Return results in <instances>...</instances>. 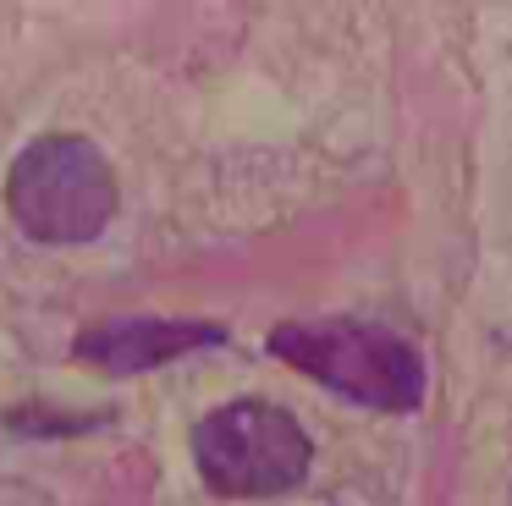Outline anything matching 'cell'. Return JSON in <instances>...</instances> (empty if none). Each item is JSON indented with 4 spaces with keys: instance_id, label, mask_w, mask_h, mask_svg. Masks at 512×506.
Returning a JSON list of instances; mask_svg holds the SVG:
<instances>
[{
    "instance_id": "6da1fadb",
    "label": "cell",
    "mask_w": 512,
    "mask_h": 506,
    "mask_svg": "<svg viewBox=\"0 0 512 506\" xmlns=\"http://www.w3.org/2000/svg\"><path fill=\"white\" fill-rule=\"evenodd\" d=\"M270 352L314 385L375 413H413L424 402V358L369 319H298L270 330Z\"/></svg>"
},
{
    "instance_id": "7a4b0ae2",
    "label": "cell",
    "mask_w": 512,
    "mask_h": 506,
    "mask_svg": "<svg viewBox=\"0 0 512 506\" xmlns=\"http://www.w3.org/2000/svg\"><path fill=\"white\" fill-rule=\"evenodd\" d=\"M116 171L89 138L45 132L6 171V209L45 248L94 242L116 215Z\"/></svg>"
},
{
    "instance_id": "3957f363",
    "label": "cell",
    "mask_w": 512,
    "mask_h": 506,
    "mask_svg": "<svg viewBox=\"0 0 512 506\" xmlns=\"http://www.w3.org/2000/svg\"><path fill=\"white\" fill-rule=\"evenodd\" d=\"M193 462L215 495L265 501V495H287L309 479L314 440L287 407L265 402V396H237L193 424Z\"/></svg>"
},
{
    "instance_id": "277c9868",
    "label": "cell",
    "mask_w": 512,
    "mask_h": 506,
    "mask_svg": "<svg viewBox=\"0 0 512 506\" xmlns=\"http://www.w3.org/2000/svg\"><path fill=\"white\" fill-rule=\"evenodd\" d=\"M226 330L210 319H149V314H127V319H100L72 341V358L105 374H144L160 369L171 358H188L199 347H221Z\"/></svg>"
}]
</instances>
